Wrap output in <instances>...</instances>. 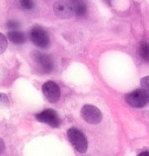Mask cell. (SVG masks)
Returning <instances> with one entry per match:
<instances>
[{
	"label": "cell",
	"instance_id": "cell-1",
	"mask_svg": "<svg viewBox=\"0 0 149 156\" xmlns=\"http://www.w3.org/2000/svg\"><path fill=\"white\" fill-rule=\"evenodd\" d=\"M67 137L70 143L79 153H84L87 150L88 143L87 139L81 131L76 128H70L67 131Z\"/></svg>",
	"mask_w": 149,
	"mask_h": 156
},
{
	"label": "cell",
	"instance_id": "cell-14",
	"mask_svg": "<svg viewBox=\"0 0 149 156\" xmlns=\"http://www.w3.org/2000/svg\"><path fill=\"white\" fill-rule=\"evenodd\" d=\"M8 105H9V101L7 95L4 94V93H0V108L8 107Z\"/></svg>",
	"mask_w": 149,
	"mask_h": 156
},
{
	"label": "cell",
	"instance_id": "cell-10",
	"mask_svg": "<svg viewBox=\"0 0 149 156\" xmlns=\"http://www.w3.org/2000/svg\"><path fill=\"white\" fill-rule=\"evenodd\" d=\"M7 38L10 40L11 43L15 44V45H21V44L26 43V35L18 30H10L7 34Z\"/></svg>",
	"mask_w": 149,
	"mask_h": 156
},
{
	"label": "cell",
	"instance_id": "cell-18",
	"mask_svg": "<svg viewBox=\"0 0 149 156\" xmlns=\"http://www.w3.org/2000/svg\"><path fill=\"white\" fill-rule=\"evenodd\" d=\"M142 154H149V151H144V152H140V155Z\"/></svg>",
	"mask_w": 149,
	"mask_h": 156
},
{
	"label": "cell",
	"instance_id": "cell-17",
	"mask_svg": "<svg viewBox=\"0 0 149 156\" xmlns=\"http://www.w3.org/2000/svg\"><path fill=\"white\" fill-rule=\"evenodd\" d=\"M5 150V144L4 141L2 140V138H0V154H2Z\"/></svg>",
	"mask_w": 149,
	"mask_h": 156
},
{
	"label": "cell",
	"instance_id": "cell-15",
	"mask_svg": "<svg viewBox=\"0 0 149 156\" xmlns=\"http://www.w3.org/2000/svg\"><path fill=\"white\" fill-rule=\"evenodd\" d=\"M6 26H7L8 29H18L20 27V23L14 20H8L7 23H6Z\"/></svg>",
	"mask_w": 149,
	"mask_h": 156
},
{
	"label": "cell",
	"instance_id": "cell-12",
	"mask_svg": "<svg viewBox=\"0 0 149 156\" xmlns=\"http://www.w3.org/2000/svg\"><path fill=\"white\" fill-rule=\"evenodd\" d=\"M18 2L21 7L26 10H32L36 6L35 0H18Z\"/></svg>",
	"mask_w": 149,
	"mask_h": 156
},
{
	"label": "cell",
	"instance_id": "cell-4",
	"mask_svg": "<svg viewBox=\"0 0 149 156\" xmlns=\"http://www.w3.org/2000/svg\"><path fill=\"white\" fill-rule=\"evenodd\" d=\"M32 58L43 72L50 73L54 69V62L49 55L36 51L32 54Z\"/></svg>",
	"mask_w": 149,
	"mask_h": 156
},
{
	"label": "cell",
	"instance_id": "cell-16",
	"mask_svg": "<svg viewBox=\"0 0 149 156\" xmlns=\"http://www.w3.org/2000/svg\"><path fill=\"white\" fill-rule=\"evenodd\" d=\"M141 85L149 93V76L142 78V79H141Z\"/></svg>",
	"mask_w": 149,
	"mask_h": 156
},
{
	"label": "cell",
	"instance_id": "cell-19",
	"mask_svg": "<svg viewBox=\"0 0 149 156\" xmlns=\"http://www.w3.org/2000/svg\"><path fill=\"white\" fill-rule=\"evenodd\" d=\"M104 1L107 3V4H111V0H104Z\"/></svg>",
	"mask_w": 149,
	"mask_h": 156
},
{
	"label": "cell",
	"instance_id": "cell-6",
	"mask_svg": "<svg viewBox=\"0 0 149 156\" xmlns=\"http://www.w3.org/2000/svg\"><path fill=\"white\" fill-rule=\"evenodd\" d=\"M42 91L44 93L45 98L48 99L49 102L51 104H55L60 99L61 96V91H60V87L54 81H47L43 84L42 86Z\"/></svg>",
	"mask_w": 149,
	"mask_h": 156
},
{
	"label": "cell",
	"instance_id": "cell-9",
	"mask_svg": "<svg viewBox=\"0 0 149 156\" xmlns=\"http://www.w3.org/2000/svg\"><path fill=\"white\" fill-rule=\"evenodd\" d=\"M71 6H72L73 12L76 16L84 17L87 14V3L86 0H69Z\"/></svg>",
	"mask_w": 149,
	"mask_h": 156
},
{
	"label": "cell",
	"instance_id": "cell-7",
	"mask_svg": "<svg viewBox=\"0 0 149 156\" xmlns=\"http://www.w3.org/2000/svg\"><path fill=\"white\" fill-rule=\"evenodd\" d=\"M36 119L41 123L47 124L52 128H58L60 126V119H59L57 112L52 108H48L39 113L36 116Z\"/></svg>",
	"mask_w": 149,
	"mask_h": 156
},
{
	"label": "cell",
	"instance_id": "cell-8",
	"mask_svg": "<svg viewBox=\"0 0 149 156\" xmlns=\"http://www.w3.org/2000/svg\"><path fill=\"white\" fill-rule=\"evenodd\" d=\"M53 10H54L55 14L60 18H69L74 14L70 2L62 1V0H59L54 3Z\"/></svg>",
	"mask_w": 149,
	"mask_h": 156
},
{
	"label": "cell",
	"instance_id": "cell-3",
	"mask_svg": "<svg viewBox=\"0 0 149 156\" xmlns=\"http://www.w3.org/2000/svg\"><path fill=\"white\" fill-rule=\"evenodd\" d=\"M30 41L39 48L46 49L50 46V37L47 30L40 26H35L30 30Z\"/></svg>",
	"mask_w": 149,
	"mask_h": 156
},
{
	"label": "cell",
	"instance_id": "cell-11",
	"mask_svg": "<svg viewBox=\"0 0 149 156\" xmlns=\"http://www.w3.org/2000/svg\"><path fill=\"white\" fill-rule=\"evenodd\" d=\"M138 53L142 60L145 62H149V43L146 41L141 42L140 45H139Z\"/></svg>",
	"mask_w": 149,
	"mask_h": 156
},
{
	"label": "cell",
	"instance_id": "cell-5",
	"mask_svg": "<svg viewBox=\"0 0 149 156\" xmlns=\"http://www.w3.org/2000/svg\"><path fill=\"white\" fill-rule=\"evenodd\" d=\"M81 116L83 120L91 125H97L102 120L101 112L97 107L91 105H85L81 108Z\"/></svg>",
	"mask_w": 149,
	"mask_h": 156
},
{
	"label": "cell",
	"instance_id": "cell-13",
	"mask_svg": "<svg viewBox=\"0 0 149 156\" xmlns=\"http://www.w3.org/2000/svg\"><path fill=\"white\" fill-rule=\"evenodd\" d=\"M6 48H7V39L2 33H0V55L4 53Z\"/></svg>",
	"mask_w": 149,
	"mask_h": 156
},
{
	"label": "cell",
	"instance_id": "cell-2",
	"mask_svg": "<svg viewBox=\"0 0 149 156\" xmlns=\"http://www.w3.org/2000/svg\"><path fill=\"white\" fill-rule=\"evenodd\" d=\"M125 99L127 104L131 105V107L141 108L149 102V93L144 88L136 89L134 91L126 94Z\"/></svg>",
	"mask_w": 149,
	"mask_h": 156
}]
</instances>
